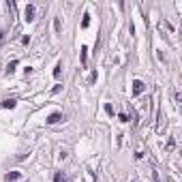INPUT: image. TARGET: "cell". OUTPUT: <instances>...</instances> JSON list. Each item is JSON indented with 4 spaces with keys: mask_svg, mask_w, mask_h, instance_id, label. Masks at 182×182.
Listing matches in <instances>:
<instances>
[{
    "mask_svg": "<svg viewBox=\"0 0 182 182\" xmlns=\"http://www.w3.org/2000/svg\"><path fill=\"white\" fill-rule=\"evenodd\" d=\"M34 13H36V7H34V4H28V7H26V22H32V20H34Z\"/></svg>",
    "mask_w": 182,
    "mask_h": 182,
    "instance_id": "3",
    "label": "cell"
},
{
    "mask_svg": "<svg viewBox=\"0 0 182 182\" xmlns=\"http://www.w3.org/2000/svg\"><path fill=\"white\" fill-rule=\"evenodd\" d=\"M152 182H161V178H159L157 171H152Z\"/></svg>",
    "mask_w": 182,
    "mask_h": 182,
    "instance_id": "13",
    "label": "cell"
},
{
    "mask_svg": "<svg viewBox=\"0 0 182 182\" xmlns=\"http://www.w3.org/2000/svg\"><path fill=\"white\" fill-rule=\"evenodd\" d=\"M54 180H56V182H60V180H65V176H62V174H56V176H54Z\"/></svg>",
    "mask_w": 182,
    "mask_h": 182,
    "instance_id": "15",
    "label": "cell"
},
{
    "mask_svg": "<svg viewBox=\"0 0 182 182\" xmlns=\"http://www.w3.org/2000/svg\"><path fill=\"white\" fill-rule=\"evenodd\" d=\"M86 60H88V49L81 47V65H84V67H86Z\"/></svg>",
    "mask_w": 182,
    "mask_h": 182,
    "instance_id": "8",
    "label": "cell"
},
{
    "mask_svg": "<svg viewBox=\"0 0 182 182\" xmlns=\"http://www.w3.org/2000/svg\"><path fill=\"white\" fill-rule=\"evenodd\" d=\"M144 90H146V84H144L141 79H135V81H133V96H137V94H141Z\"/></svg>",
    "mask_w": 182,
    "mask_h": 182,
    "instance_id": "1",
    "label": "cell"
},
{
    "mask_svg": "<svg viewBox=\"0 0 182 182\" xmlns=\"http://www.w3.org/2000/svg\"><path fill=\"white\" fill-rule=\"evenodd\" d=\"M62 120H65L62 114H60V112H54V114L47 116V120H45V122H47V124H58V122H62Z\"/></svg>",
    "mask_w": 182,
    "mask_h": 182,
    "instance_id": "2",
    "label": "cell"
},
{
    "mask_svg": "<svg viewBox=\"0 0 182 182\" xmlns=\"http://www.w3.org/2000/svg\"><path fill=\"white\" fill-rule=\"evenodd\" d=\"M54 30H56V32H60V30H62V24H60V20H58V17L54 20Z\"/></svg>",
    "mask_w": 182,
    "mask_h": 182,
    "instance_id": "9",
    "label": "cell"
},
{
    "mask_svg": "<svg viewBox=\"0 0 182 182\" xmlns=\"http://www.w3.org/2000/svg\"><path fill=\"white\" fill-rule=\"evenodd\" d=\"M118 118H120V122H129V116H126V114H120Z\"/></svg>",
    "mask_w": 182,
    "mask_h": 182,
    "instance_id": "12",
    "label": "cell"
},
{
    "mask_svg": "<svg viewBox=\"0 0 182 182\" xmlns=\"http://www.w3.org/2000/svg\"><path fill=\"white\" fill-rule=\"evenodd\" d=\"M105 112H107L109 116H114V107H112V105H109V103H107V105H105Z\"/></svg>",
    "mask_w": 182,
    "mask_h": 182,
    "instance_id": "11",
    "label": "cell"
},
{
    "mask_svg": "<svg viewBox=\"0 0 182 182\" xmlns=\"http://www.w3.org/2000/svg\"><path fill=\"white\" fill-rule=\"evenodd\" d=\"M90 26V13H84V20H81V28H88Z\"/></svg>",
    "mask_w": 182,
    "mask_h": 182,
    "instance_id": "7",
    "label": "cell"
},
{
    "mask_svg": "<svg viewBox=\"0 0 182 182\" xmlns=\"http://www.w3.org/2000/svg\"><path fill=\"white\" fill-rule=\"evenodd\" d=\"M15 67H17V62H15V60H13V62H9V65H7V73H13Z\"/></svg>",
    "mask_w": 182,
    "mask_h": 182,
    "instance_id": "10",
    "label": "cell"
},
{
    "mask_svg": "<svg viewBox=\"0 0 182 182\" xmlns=\"http://www.w3.org/2000/svg\"><path fill=\"white\" fill-rule=\"evenodd\" d=\"M60 75H62V65L58 62V65L54 67V77H56V79H60Z\"/></svg>",
    "mask_w": 182,
    "mask_h": 182,
    "instance_id": "6",
    "label": "cell"
},
{
    "mask_svg": "<svg viewBox=\"0 0 182 182\" xmlns=\"http://www.w3.org/2000/svg\"><path fill=\"white\" fill-rule=\"evenodd\" d=\"M15 105H17L15 99H4V101H2V107H4V109H13Z\"/></svg>",
    "mask_w": 182,
    "mask_h": 182,
    "instance_id": "5",
    "label": "cell"
},
{
    "mask_svg": "<svg viewBox=\"0 0 182 182\" xmlns=\"http://www.w3.org/2000/svg\"><path fill=\"white\" fill-rule=\"evenodd\" d=\"M60 88H62V86H60V84H56V86L51 88V92H54V94H56V92H60Z\"/></svg>",
    "mask_w": 182,
    "mask_h": 182,
    "instance_id": "14",
    "label": "cell"
},
{
    "mask_svg": "<svg viewBox=\"0 0 182 182\" xmlns=\"http://www.w3.org/2000/svg\"><path fill=\"white\" fill-rule=\"evenodd\" d=\"M2 41H4V32H2V30H0V43H2Z\"/></svg>",
    "mask_w": 182,
    "mask_h": 182,
    "instance_id": "16",
    "label": "cell"
},
{
    "mask_svg": "<svg viewBox=\"0 0 182 182\" xmlns=\"http://www.w3.org/2000/svg\"><path fill=\"white\" fill-rule=\"evenodd\" d=\"M20 178H22L20 171H11V174H7V176H4V180H7V182H17Z\"/></svg>",
    "mask_w": 182,
    "mask_h": 182,
    "instance_id": "4",
    "label": "cell"
}]
</instances>
